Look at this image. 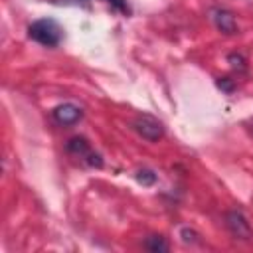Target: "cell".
Here are the masks:
<instances>
[{"instance_id": "cell-1", "label": "cell", "mask_w": 253, "mask_h": 253, "mask_svg": "<svg viewBox=\"0 0 253 253\" xmlns=\"http://www.w3.org/2000/svg\"><path fill=\"white\" fill-rule=\"evenodd\" d=\"M28 36L45 47H55V45H59V42L63 38V30L55 20L42 18V20H36L34 24H30Z\"/></svg>"}, {"instance_id": "cell-10", "label": "cell", "mask_w": 253, "mask_h": 253, "mask_svg": "<svg viewBox=\"0 0 253 253\" xmlns=\"http://www.w3.org/2000/svg\"><path fill=\"white\" fill-rule=\"evenodd\" d=\"M85 162H87L89 166H93V168H103V156H101L99 152L89 150V152L85 154Z\"/></svg>"}, {"instance_id": "cell-5", "label": "cell", "mask_w": 253, "mask_h": 253, "mask_svg": "<svg viewBox=\"0 0 253 253\" xmlns=\"http://www.w3.org/2000/svg\"><path fill=\"white\" fill-rule=\"evenodd\" d=\"M211 20H213L215 28L221 30L223 34H227V36H231V34L237 32L235 16H233L231 12H227V10H223V8H215V10H211Z\"/></svg>"}, {"instance_id": "cell-6", "label": "cell", "mask_w": 253, "mask_h": 253, "mask_svg": "<svg viewBox=\"0 0 253 253\" xmlns=\"http://www.w3.org/2000/svg\"><path fill=\"white\" fill-rule=\"evenodd\" d=\"M65 148H67V152H71L75 156H81V158H85V154L91 150V146H89V142H87L85 136H73V138H69L67 144H65Z\"/></svg>"}, {"instance_id": "cell-4", "label": "cell", "mask_w": 253, "mask_h": 253, "mask_svg": "<svg viewBox=\"0 0 253 253\" xmlns=\"http://www.w3.org/2000/svg\"><path fill=\"white\" fill-rule=\"evenodd\" d=\"M51 115H53L55 123H59L63 126H69V125H75L83 117V111L77 105H73V103H61V105H57L53 109Z\"/></svg>"}, {"instance_id": "cell-9", "label": "cell", "mask_w": 253, "mask_h": 253, "mask_svg": "<svg viewBox=\"0 0 253 253\" xmlns=\"http://www.w3.org/2000/svg\"><path fill=\"white\" fill-rule=\"evenodd\" d=\"M227 61H229L231 67L237 69V71H245V69H247V61H245V57H243L241 53H229V55H227Z\"/></svg>"}, {"instance_id": "cell-7", "label": "cell", "mask_w": 253, "mask_h": 253, "mask_svg": "<svg viewBox=\"0 0 253 253\" xmlns=\"http://www.w3.org/2000/svg\"><path fill=\"white\" fill-rule=\"evenodd\" d=\"M144 247L148 251H152V253H166L168 251V243H166V239L162 235H150V237H146Z\"/></svg>"}, {"instance_id": "cell-12", "label": "cell", "mask_w": 253, "mask_h": 253, "mask_svg": "<svg viewBox=\"0 0 253 253\" xmlns=\"http://www.w3.org/2000/svg\"><path fill=\"white\" fill-rule=\"evenodd\" d=\"M180 235H182V241H184V243H198V241H200V239H198L200 235H198L194 229H190V227H184V229L180 231Z\"/></svg>"}, {"instance_id": "cell-3", "label": "cell", "mask_w": 253, "mask_h": 253, "mask_svg": "<svg viewBox=\"0 0 253 253\" xmlns=\"http://www.w3.org/2000/svg\"><path fill=\"white\" fill-rule=\"evenodd\" d=\"M134 128H136V132H138L142 138H146V140H150V142L158 140V138L164 134L162 125H160L154 117H150V115L138 117V119L134 121Z\"/></svg>"}, {"instance_id": "cell-8", "label": "cell", "mask_w": 253, "mask_h": 253, "mask_svg": "<svg viewBox=\"0 0 253 253\" xmlns=\"http://www.w3.org/2000/svg\"><path fill=\"white\" fill-rule=\"evenodd\" d=\"M134 178H136V182L142 184V186H152V184L156 182V174H154L152 170H148V168H140V170H136Z\"/></svg>"}, {"instance_id": "cell-13", "label": "cell", "mask_w": 253, "mask_h": 253, "mask_svg": "<svg viewBox=\"0 0 253 253\" xmlns=\"http://www.w3.org/2000/svg\"><path fill=\"white\" fill-rule=\"evenodd\" d=\"M113 8H117L119 12H125V14H128V6H126V0H107Z\"/></svg>"}, {"instance_id": "cell-2", "label": "cell", "mask_w": 253, "mask_h": 253, "mask_svg": "<svg viewBox=\"0 0 253 253\" xmlns=\"http://www.w3.org/2000/svg\"><path fill=\"white\" fill-rule=\"evenodd\" d=\"M225 225L231 231V235H235L237 239H251V235H253L249 221L245 219V215L239 210H231L225 213Z\"/></svg>"}, {"instance_id": "cell-11", "label": "cell", "mask_w": 253, "mask_h": 253, "mask_svg": "<svg viewBox=\"0 0 253 253\" xmlns=\"http://www.w3.org/2000/svg\"><path fill=\"white\" fill-rule=\"evenodd\" d=\"M215 85H217L221 91H225V93H233V89H235V83H233V79H229V77H219V79L215 81Z\"/></svg>"}]
</instances>
